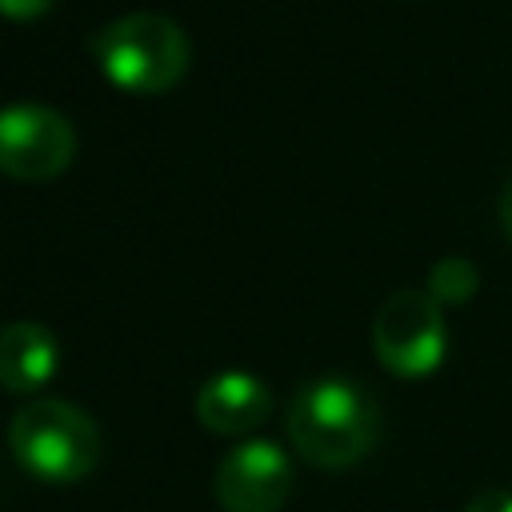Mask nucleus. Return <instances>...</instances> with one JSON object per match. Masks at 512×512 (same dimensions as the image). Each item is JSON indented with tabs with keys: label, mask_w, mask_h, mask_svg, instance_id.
I'll use <instances>...</instances> for the list:
<instances>
[{
	"label": "nucleus",
	"mask_w": 512,
	"mask_h": 512,
	"mask_svg": "<svg viewBox=\"0 0 512 512\" xmlns=\"http://www.w3.org/2000/svg\"><path fill=\"white\" fill-rule=\"evenodd\" d=\"M284 428L304 464L340 472L360 464L376 448L384 420L376 396L364 384L348 376H320L296 388Z\"/></svg>",
	"instance_id": "f257e3e1"
},
{
	"label": "nucleus",
	"mask_w": 512,
	"mask_h": 512,
	"mask_svg": "<svg viewBox=\"0 0 512 512\" xmlns=\"http://www.w3.org/2000/svg\"><path fill=\"white\" fill-rule=\"evenodd\" d=\"M8 448L28 476L48 484H72L96 468L100 428L72 400L40 396L16 408L8 424Z\"/></svg>",
	"instance_id": "f03ea898"
},
{
	"label": "nucleus",
	"mask_w": 512,
	"mask_h": 512,
	"mask_svg": "<svg viewBox=\"0 0 512 512\" xmlns=\"http://www.w3.org/2000/svg\"><path fill=\"white\" fill-rule=\"evenodd\" d=\"M92 56L104 76L136 96H156L188 72V36L160 12H132L92 36Z\"/></svg>",
	"instance_id": "7ed1b4c3"
},
{
	"label": "nucleus",
	"mask_w": 512,
	"mask_h": 512,
	"mask_svg": "<svg viewBox=\"0 0 512 512\" xmlns=\"http://www.w3.org/2000/svg\"><path fill=\"white\" fill-rule=\"evenodd\" d=\"M372 352L400 380L432 376L448 352L444 308L420 288L392 292L372 316Z\"/></svg>",
	"instance_id": "20e7f679"
},
{
	"label": "nucleus",
	"mask_w": 512,
	"mask_h": 512,
	"mask_svg": "<svg viewBox=\"0 0 512 512\" xmlns=\"http://www.w3.org/2000/svg\"><path fill=\"white\" fill-rule=\"evenodd\" d=\"M76 156L72 124L44 104L0 108V172L16 180H52Z\"/></svg>",
	"instance_id": "39448f33"
},
{
	"label": "nucleus",
	"mask_w": 512,
	"mask_h": 512,
	"mask_svg": "<svg viewBox=\"0 0 512 512\" xmlns=\"http://www.w3.org/2000/svg\"><path fill=\"white\" fill-rule=\"evenodd\" d=\"M212 492L224 512H280L292 496V460L272 440H244L216 464Z\"/></svg>",
	"instance_id": "423d86ee"
},
{
	"label": "nucleus",
	"mask_w": 512,
	"mask_h": 512,
	"mask_svg": "<svg viewBox=\"0 0 512 512\" xmlns=\"http://www.w3.org/2000/svg\"><path fill=\"white\" fill-rule=\"evenodd\" d=\"M272 412V392L252 372H216L196 392V420L216 436H248Z\"/></svg>",
	"instance_id": "0eeeda50"
},
{
	"label": "nucleus",
	"mask_w": 512,
	"mask_h": 512,
	"mask_svg": "<svg viewBox=\"0 0 512 512\" xmlns=\"http://www.w3.org/2000/svg\"><path fill=\"white\" fill-rule=\"evenodd\" d=\"M60 344L36 320H16L0 332V384L8 392H36L56 376Z\"/></svg>",
	"instance_id": "6e6552de"
},
{
	"label": "nucleus",
	"mask_w": 512,
	"mask_h": 512,
	"mask_svg": "<svg viewBox=\"0 0 512 512\" xmlns=\"http://www.w3.org/2000/svg\"><path fill=\"white\" fill-rule=\"evenodd\" d=\"M480 288V268L468 260V256H440L432 268H428V296L440 304V308H456V304H468Z\"/></svg>",
	"instance_id": "1a4fd4ad"
},
{
	"label": "nucleus",
	"mask_w": 512,
	"mask_h": 512,
	"mask_svg": "<svg viewBox=\"0 0 512 512\" xmlns=\"http://www.w3.org/2000/svg\"><path fill=\"white\" fill-rule=\"evenodd\" d=\"M464 512H512V488H488V492H476Z\"/></svg>",
	"instance_id": "9d476101"
},
{
	"label": "nucleus",
	"mask_w": 512,
	"mask_h": 512,
	"mask_svg": "<svg viewBox=\"0 0 512 512\" xmlns=\"http://www.w3.org/2000/svg\"><path fill=\"white\" fill-rule=\"evenodd\" d=\"M52 8V0H0V16L8 20H32V16H44Z\"/></svg>",
	"instance_id": "9b49d317"
},
{
	"label": "nucleus",
	"mask_w": 512,
	"mask_h": 512,
	"mask_svg": "<svg viewBox=\"0 0 512 512\" xmlns=\"http://www.w3.org/2000/svg\"><path fill=\"white\" fill-rule=\"evenodd\" d=\"M500 224H504V232H508V240H512V176H508L504 188H500Z\"/></svg>",
	"instance_id": "f8f14e48"
}]
</instances>
